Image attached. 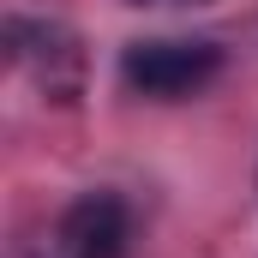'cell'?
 Returning <instances> with one entry per match:
<instances>
[{
    "mask_svg": "<svg viewBox=\"0 0 258 258\" xmlns=\"http://www.w3.org/2000/svg\"><path fill=\"white\" fill-rule=\"evenodd\" d=\"M126 252V204L114 192H84L36 240L30 258H120Z\"/></svg>",
    "mask_w": 258,
    "mask_h": 258,
    "instance_id": "2",
    "label": "cell"
},
{
    "mask_svg": "<svg viewBox=\"0 0 258 258\" xmlns=\"http://www.w3.org/2000/svg\"><path fill=\"white\" fill-rule=\"evenodd\" d=\"M216 72H222V48H216V42H174V36H156V42H126V54H120L126 90L132 96H150V102L198 96Z\"/></svg>",
    "mask_w": 258,
    "mask_h": 258,
    "instance_id": "1",
    "label": "cell"
},
{
    "mask_svg": "<svg viewBox=\"0 0 258 258\" xmlns=\"http://www.w3.org/2000/svg\"><path fill=\"white\" fill-rule=\"evenodd\" d=\"M132 6H156V0H132Z\"/></svg>",
    "mask_w": 258,
    "mask_h": 258,
    "instance_id": "3",
    "label": "cell"
}]
</instances>
